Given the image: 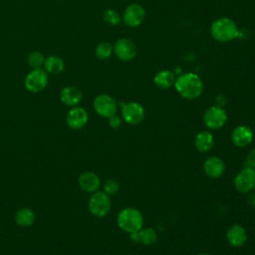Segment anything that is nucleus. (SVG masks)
<instances>
[{
  "mask_svg": "<svg viewBox=\"0 0 255 255\" xmlns=\"http://www.w3.org/2000/svg\"><path fill=\"white\" fill-rule=\"evenodd\" d=\"M48 84L47 73L40 69H33L25 78V87L32 93L43 91Z\"/></svg>",
  "mask_w": 255,
  "mask_h": 255,
  "instance_id": "7",
  "label": "nucleus"
},
{
  "mask_svg": "<svg viewBox=\"0 0 255 255\" xmlns=\"http://www.w3.org/2000/svg\"><path fill=\"white\" fill-rule=\"evenodd\" d=\"M117 223L122 230L131 234L142 227L143 217L139 210L132 207H127L119 212Z\"/></svg>",
  "mask_w": 255,
  "mask_h": 255,
  "instance_id": "3",
  "label": "nucleus"
},
{
  "mask_svg": "<svg viewBox=\"0 0 255 255\" xmlns=\"http://www.w3.org/2000/svg\"><path fill=\"white\" fill-rule=\"evenodd\" d=\"M104 20L111 25H118L121 22V18L118 12L113 9H108L104 12Z\"/></svg>",
  "mask_w": 255,
  "mask_h": 255,
  "instance_id": "25",
  "label": "nucleus"
},
{
  "mask_svg": "<svg viewBox=\"0 0 255 255\" xmlns=\"http://www.w3.org/2000/svg\"><path fill=\"white\" fill-rule=\"evenodd\" d=\"M235 188L242 193L250 192L255 188V169L244 167L234 178Z\"/></svg>",
  "mask_w": 255,
  "mask_h": 255,
  "instance_id": "8",
  "label": "nucleus"
},
{
  "mask_svg": "<svg viewBox=\"0 0 255 255\" xmlns=\"http://www.w3.org/2000/svg\"><path fill=\"white\" fill-rule=\"evenodd\" d=\"M44 57L40 52H32L28 56V64L33 69H40L44 65Z\"/></svg>",
  "mask_w": 255,
  "mask_h": 255,
  "instance_id": "24",
  "label": "nucleus"
},
{
  "mask_svg": "<svg viewBox=\"0 0 255 255\" xmlns=\"http://www.w3.org/2000/svg\"><path fill=\"white\" fill-rule=\"evenodd\" d=\"M225 169V164L223 160L217 156H210L206 158L203 163V170L206 175L212 178L219 177L223 174Z\"/></svg>",
  "mask_w": 255,
  "mask_h": 255,
  "instance_id": "14",
  "label": "nucleus"
},
{
  "mask_svg": "<svg viewBox=\"0 0 255 255\" xmlns=\"http://www.w3.org/2000/svg\"><path fill=\"white\" fill-rule=\"evenodd\" d=\"M210 34L218 42H229L238 36L239 31L233 20L222 17L211 24Z\"/></svg>",
  "mask_w": 255,
  "mask_h": 255,
  "instance_id": "2",
  "label": "nucleus"
},
{
  "mask_svg": "<svg viewBox=\"0 0 255 255\" xmlns=\"http://www.w3.org/2000/svg\"><path fill=\"white\" fill-rule=\"evenodd\" d=\"M248 203L252 206L255 207V194H251L249 197H248Z\"/></svg>",
  "mask_w": 255,
  "mask_h": 255,
  "instance_id": "29",
  "label": "nucleus"
},
{
  "mask_svg": "<svg viewBox=\"0 0 255 255\" xmlns=\"http://www.w3.org/2000/svg\"><path fill=\"white\" fill-rule=\"evenodd\" d=\"M90 212L98 217L107 215L111 209V199L104 191H95L88 202Z\"/></svg>",
  "mask_w": 255,
  "mask_h": 255,
  "instance_id": "4",
  "label": "nucleus"
},
{
  "mask_svg": "<svg viewBox=\"0 0 255 255\" xmlns=\"http://www.w3.org/2000/svg\"><path fill=\"white\" fill-rule=\"evenodd\" d=\"M114 52L120 60L127 62L134 58L136 54V47L131 40L128 38H122L116 42L114 46Z\"/></svg>",
  "mask_w": 255,
  "mask_h": 255,
  "instance_id": "10",
  "label": "nucleus"
},
{
  "mask_svg": "<svg viewBox=\"0 0 255 255\" xmlns=\"http://www.w3.org/2000/svg\"><path fill=\"white\" fill-rule=\"evenodd\" d=\"M60 99L67 106H76L82 100V93L77 87L68 86L62 89L60 93Z\"/></svg>",
  "mask_w": 255,
  "mask_h": 255,
  "instance_id": "18",
  "label": "nucleus"
},
{
  "mask_svg": "<svg viewBox=\"0 0 255 255\" xmlns=\"http://www.w3.org/2000/svg\"><path fill=\"white\" fill-rule=\"evenodd\" d=\"M117 103L116 100L107 94L98 95L94 100V109L96 113L103 117L109 119L117 113Z\"/></svg>",
  "mask_w": 255,
  "mask_h": 255,
  "instance_id": "5",
  "label": "nucleus"
},
{
  "mask_svg": "<svg viewBox=\"0 0 255 255\" xmlns=\"http://www.w3.org/2000/svg\"><path fill=\"white\" fill-rule=\"evenodd\" d=\"M78 183L81 189L87 192H95L101 185V180L99 176L91 171H85L80 174L78 178Z\"/></svg>",
  "mask_w": 255,
  "mask_h": 255,
  "instance_id": "15",
  "label": "nucleus"
},
{
  "mask_svg": "<svg viewBox=\"0 0 255 255\" xmlns=\"http://www.w3.org/2000/svg\"><path fill=\"white\" fill-rule=\"evenodd\" d=\"M213 143H214L213 135L209 131H206V130L200 131L195 136L194 144L196 149L200 152H206L210 150L213 146Z\"/></svg>",
  "mask_w": 255,
  "mask_h": 255,
  "instance_id": "19",
  "label": "nucleus"
},
{
  "mask_svg": "<svg viewBox=\"0 0 255 255\" xmlns=\"http://www.w3.org/2000/svg\"><path fill=\"white\" fill-rule=\"evenodd\" d=\"M244 167H250L255 169V148L251 149L248 152L246 159L244 161Z\"/></svg>",
  "mask_w": 255,
  "mask_h": 255,
  "instance_id": "27",
  "label": "nucleus"
},
{
  "mask_svg": "<svg viewBox=\"0 0 255 255\" xmlns=\"http://www.w3.org/2000/svg\"><path fill=\"white\" fill-rule=\"evenodd\" d=\"M232 142L238 147H245L253 140V131L247 126L236 127L231 133Z\"/></svg>",
  "mask_w": 255,
  "mask_h": 255,
  "instance_id": "13",
  "label": "nucleus"
},
{
  "mask_svg": "<svg viewBox=\"0 0 255 255\" xmlns=\"http://www.w3.org/2000/svg\"><path fill=\"white\" fill-rule=\"evenodd\" d=\"M114 47L109 42H102L96 48V56L101 60H106L111 57Z\"/></svg>",
  "mask_w": 255,
  "mask_h": 255,
  "instance_id": "23",
  "label": "nucleus"
},
{
  "mask_svg": "<svg viewBox=\"0 0 255 255\" xmlns=\"http://www.w3.org/2000/svg\"><path fill=\"white\" fill-rule=\"evenodd\" d=\"M130 239L134 242H140L143 245L150 246L155 243L157 239L156 232L151 227L140 228L138 231L130 234Z\"/></svg>",
  "mask_w": 255,
  "mask_h": 255,
  "instance_id": "17",
  "label": "nucleus"
},
{
  "mask_svg": "<svg viewBox=\"0 0 255 255\" xmlns=\"http://www.w3.org/2000/svg\"><path fill=\"white\" fill-rule=\"evenodd\" d=\"M226 238L230 245L234 247H239L245 243L247 239V233L243 226L239 224H234L227 230Z\"/></svg>",
  "mask_w": 255,
  "mask_h": 255,
  "instance_id": "16",
  "label": "nucleus"
},
{
  "mask_svg": "<svg viewBox=\"0 0 255 255\" xmlns=\"http://www.w3.org/2000/svg\"><path fill=\"white\" fill-rule=\"evenodd\" d=\"M174 87L178 94L187 100L198 98L203 91V83L201 79L193 73H186L179 76L175 79Z\"/></svg>",
  "mask_w": 255,
  "mask_h": 255,
  "instance_id": "1",
  "label": "nucleus"
},
{
  "mask_svg": "<svg viewBox=\"0 0 255 255\" xmlns=\"http://www.w3.org/2000/svg\"><path fill=\"white\" fill-rule=\"evenodd\" d=\"M44 67L45 70L50 74H59L64 70V62L63 60L55 55L49 56L44 61Z\"/></svg>",
  "mask_w": 255,
  "mask_h": 255,
  "instance_id": "22",
  "label": "nucleus"
},
{
  "mask_svg": "<svg viewBox=\"0 0 255 255\" xmlns=\"http://www.w3.org/2000/svg\"><path fill=\"white\" fill-rule=\"evenodd\" d=\"M109 125L113 128H118L122 125V119L115 114L114 116L109 118Z\"/></svg>",
  "mask_w": 255,
  "mask_h": 255,
  "instance_id": "28",
  "label": "nucleus"
},
{
  "mask_svg": "<svg viewBox=\"0 0 255 255\" xmlns=\"http://www.w3.org/2000/svg\"><path fill=\"white\" fill-rule=\"evenodd\" d=\"M35 220V213L31 208L24 207L19 209L15 215V221L20 226H30Z\"/></svg>",
  "mask_w": 255,
  "mask_h": 255,
  "instance_id": "21",
  "label": "nucleus"
},
{
  "mask_svg": "<svg viewBox=\"0 0 255 255\" xmlns=\"http://www.w3.org/2000/svg\"><path fill=\"white\" fill-rule=\"evenodd\" d=\"M122 116L126 123L129 125H137L144 118V109L138 103L130 102L124 105Z\"/></svg>",
  "mask_w": 255,
  "mask_h": 255,
  "instance_id": "9",
  "label": "nucleus"
},
{
  "mask_svg": "<svg viewBox=\"0 0 255 255\" xmlns=\"http://www.w3.org/2000/svg\"><path fill=\"white\" fill-rule=\"evenodd\" d=\"M68 126L73 129L82 128L88 122V113L85 109L76 107L71 109L66 117Z\"/></svg>",
  "mask_w": 255,
  "mask_h": 255,
  "instance_id": "12",
  "label": "nucleus"
},
{
  "mask_svg": "<svg viewBox=\"0 0 255 255\" xmlns=\"http://www.w3.org/2000/svg\"><path fill=\"white\" fill-rule=\"evenodd\" d=\"M227 121L226 112L219 106L208 108L203 115V123L211 129L222 128Z\"/></svg>",
  "mask_w": 255,
  "mask_h": 255,
  "instance_id": "6",
  "label": "nucleus"
},
{
  "mask_svg": "<svg viewBox=\"0 0 255 255\" xmlns=\"http://www.w3.org/2000/svg\"><path fill=\"white\" fill-rule=\"evenodd\" d=\"M153 82L159 89H168L174 84L175 77L172 72L168 70H162L154 76Z\"/></svg>",
  "mask_w": 255,
  "mask_h": 255,
  "instance_id": "20",
  "label": "nucleus"
},
{
  "mask_svg": "<svg viewBox=\"0 0 255 255\" xmlns=\"http://www.w3.org/2000/svg\"><path fill=\"white\" fill-rule=\"evenodd\" d=\"M120 189V184L116 179H108L104 184V192L106 194L114 195L116 194Z\"/></svg>",
  "mask_w": 255,
  "mask_h": 255,
  "instance_id": "26",
  "label": "nucleus"
},
{
  "mask_svg": "<svg viewBox=\"0 0 255 255\" xmlns=\"http://www.w3.org/2000/svg\"><path fill=\"white\" fill-rule=\"evenodd\" d=\"M197 255H209V254H207V253H199Z\"/></svg>",
  "mask_w": 255,
  "mask_h": 255,
  "instance_id": "30",
  "label": "nucleus"
},
{
  "mask_svg": "<svg viewBox=\"0 0 255 255\" xmlns=\"http://www.w3.org/2000/svg\"><path fill=\"white\" fill-rule=\"evenodd\" d=\"M144 15L145 11L141 5L130 4L126 8L123 19L128 27H136L143 21Z\"/></svg>",
  "mask_w": 255,
  "mask_h": 255,
  "instance_id": "11",
  "label": "nucleus"
}]
</instances>
